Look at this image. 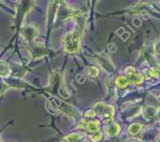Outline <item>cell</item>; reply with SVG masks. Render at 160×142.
<instances>
[{
	"label": "cell",
	"mask_w": 160,
	"mask_h": 142,
	"mask_svg": "<svg viewBox=\"0 0 160 142\" xmlns=\"http://www.w3.org/2000/svg\"><path fill=\"white\" fill-rule=\"evenodd\" d=\"M64 49L69 54L80 51V31L75 30L64 36Z\"/></svg>",
	"instance_id": "cell-1"
},
{
	"label": "cell",
	"mask_w": 160,
	"mask_h": 142,
	"mask_svg": "<svg viewBox=\"0 0 160 142\" xmlns=\"http://www.w3.org/2000/svg\"><path fill=\"white\" fill-rule=\"evenodd\" d=\"M95 108L100 112L101 115L106 119V121H108V122L111 121L113 114H114V108H113L112 106L99 103V104H96V105H95Z\"/></svg>",
	"instance_id": "cell-2"
},
{
	"label": "cell",
	"mask_w": 160,
	"mask_h": 142,
	"mask_svg": "<svg viewBox=\"0 0 160 142\" xmlns=\"http://www.w3.org/2000/svg\"><path fill=\"white\" fill-rule=\"evenodd\" d=\"M125 74L127 75L128 77V81H130L134 84H141L143 81V76H142L140 73H138L134 68L131 66H128L125 70Z\"/></svg>",
	"instance_id": "cell-3"
},
{
	"label": "cell",
	"mask_w": 160,
	"mask_h": 142,
	"mask_svg": "<svg viewBox=\"0 0 160 142\" xmlns=\"http://www.w3.org/2000/svg\"><path fill=\"white\" fill-rule=\"evenodd\" d=\"M85 135L81 134H72L65 137L66 141L67 142H85Z\"/></svg>",
	"instance_id": "cell-4"
},
{
	"label": "cell",
	"mask_w": 160,
	"mask_h": 142,
	"mask_svg": "<svg viewBox=\"0 0 160 142\" xmlns=\"http://www.w3.org/2000/svg\"><path fill=\"white\" fill-rule=\"evenodd\" d=\"M107 131H108V134L111 136V137H115V136L120 133V125L116 123L112 124V125L109 126V127L107 128Z\"/></svg>",
	"instance_id": "cell-5"
},
{
	"label": "cell",
	"mask_w": 160,
	"mask_h": 142,
	"mask_svg": "<svg viewBox=\"0 0 160 142\" xmlns=\"http://www.w3.org/2000/svg\"><path fill=\"white\" fill-rule=\"evenodd\" d=\"M11 74L9 65L5 62H0V76H9Z\"/></svg>",
	"instance_id": "cell-6"
},
{
	"label": "cell",
	"mask_w": 160,
	"mask_h": 142,
	"mask_svg": "<svg viewBox=\"0 0 160 142\" xmlns=\"http://www.w3.org/2000/svg\"><path fill=\"white\" fill-rule=\"evenodd\" d=\"M144 117L147 118V119H151V118L155 117L156 114V109L154 107H152V106H147V107L144 108Z\"/></svg>",
	"instance_id": "cell-7"
},
{
	"label": "cell",
	"mask_w": 160,
	"mask_h": 142,
	"mask_svg": "<svg viewBox=\"0 0 160 142\" xmlns=\"http://www.w3.org/2000/svg\"><path fill=\"white\" fill-rule=\"evenodd\" d=\"M98 125H99L98 121H90L85 125V128L89 131H98Z\"/></svg>",
	"instance_id": "cell-8"
},
{
	"label": "cell",
	"mask_w": 160,
	"mask_h": 142,
	"mask_svg": "<svg viewBox=\"0 0 160 142\" xmlns=\"http://www.w3.org/2000/svg\"><path fill=\"white\" fill-rule=\"evenodd\" d=\"M115 84H116V86L118 87V88H126V86L128 84V80H127V78L126 77H124V76H118V78H116V80H115Z\"/></svg>",
	"instance_id": "cell-9"
},
{
	"label": "cell",
	"mask_w": 160,
	"mask_h": 142,
	"mask_svg": "<svg viewBox=\"0 0 160 142\" xmlns=\"http://www.w3.org/2000/svg\"><path fill=\"white\" fill-rule=\"evenodd\" d=\"M142 129V125L141 124H132V125H130L129 129H128V131H129V134H131V135H137V134L139 133L140 131Z\"/></svg>",
	"instance_id": "cell-10"
},
{
	"label": "cell",
	"mask_w": 160,
	"mask_h": 142,
	"mask_svg": "<svg viewBox=\"0 0 160 142\" xmlns=\"http://www.w3.org/2000/svg\"><path fill=\"white\" fill-rule=\"evenodd\" d=\"M87 75L89 77H91V78H96L98 76V70L96 68H88Z\"/></svg>",
	"instance_id": "cell-11"
},
{
	"label": "cell",
	"mask_w": 160,
	"mask_h": 142,
	"mask_svg": "<svg viewBox=\"0 0 160 142\" xmlns=\"http://www.w3.org/2000/svg\"><path fill=\"white\" fill-rule=\"evenodd\" d=\"M101 137H103V135H101L100 133H98V131H97V135H92L90 139L92 140L93 142H97V141H99V140L101 139Z\"/></svg>",
	"instance_id": "cell-12"
},
{
	"label": "cell",
	"mask_w": 160,
	"mask_h": 142,
	"mask_svg": "<svg viewBox=\"0 0 160 142\" xmlns=\"http://www.w3.org/2000/svg\"><path fill=\"white\" fill-rule=\"evenodd\" d=\"M85 115H87V117H89V118H93V117H95V115H96V112L93 111V110H89L88 112H85Z\"/></svg>",
	"instance_id": "cell-13"
},
{
	"label": "cell",
	"mask_w": 160,
	"mask_h": 142,
	"mask_svg": "<svg viewBox=\"0 0 160 142\" xmlns=\"http://www.w3.org/2000/svg\"><path fill=\"white\" fill-rule=\"evenodd\" d=\"M134 24H137V27H139V26H140V21H138V19H134Z\"/></svg>",
	"instance_id": "cell-14"
},
{
	"label": "cell",
	"mask_w": 160,
	"mask_h": 142,
	"mask_svg": "<svg viewBox=\"0 0 160 142\" xmlns=\"http://www.w3.org/2000/svg\"><path fill=\"white\" fill-rule=\"evenodd\" d=\"M130 142H139V141H130Z\"/></svg>",
	"instance_id": "cell-15"
}]
</instances>
